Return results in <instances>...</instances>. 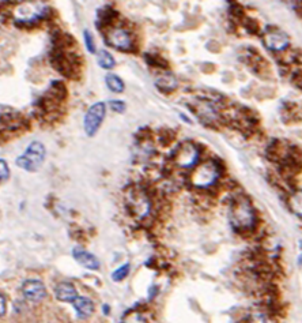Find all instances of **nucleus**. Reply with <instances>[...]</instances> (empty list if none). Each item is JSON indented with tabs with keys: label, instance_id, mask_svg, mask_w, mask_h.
<instances>
[{
	"label": "nucleus",
	"instance_id": "9",
	"mask_svg": "<svg viewBox=\"0 0 302 323\" xmlns=\"http://www.w3.org/2000/svg\"><path fill=\"white\" fill-rule=\"evenodd\" d=\"M22 292L23 296L26 297L29 301H33V303L41 301L46 296L45 285L44 283H41L40 280H27V281H25Z\"/></svg>",
	"mask_w": 302,
	"mask_h": 323
},
{
	"label": "nucleus",
	"instance_id": "14",
	"mask_svg": "<svg viewBox=\"0 0 302 323\" xmlns=\"http://www.w3.org/2000/svg\"><path fill=\"white\" fill-rule=\"evenodd\" d=\"M156 86L161 91L168 93V91H172V90L177 89L178 82L172 74H165V75H161L160 78L157 79Z\"/></svg>",
	"mask_w": 302,
	"mask_h": 323
},
{
	"label": "nucleus",
	"instance_id": "2",
	"mask_svg": "<svg viewBox=\"0 0 302 323\" xmlns=\"http://www.w3.org/2000/svg\"><path fill=\"white\" fill-rule=\"evenodd\" d=\"M45 146L38 141H34L31 142L29 146H27L26 152L23 153L22 156H19L17 158L15 164L22 168L27 172L36 171L37 168L44 162L45 160Z\"/></svg>",
	"mask_w": 302,
	"mask_h": 323
},
{
	"label": "nucleus",
	"instance_id": "11",
	"mask_svg": "<svg viewBox=\"0 0 302 323\" xmlns=\"http://www.w3.org/2000/svg\"><path fill=\"white\" fill-rule=\"evenodd\" d=\"M55 295L59 301L64 303H74L78 299V292L75 287L70 283H60L55 288Z\"/></svg>",
	"mask_w": 302,
	"mask_h": 323
},
{
	"label": "nucleus",
	"instance_id": "18",
	"mask_svg": "<svg viewBox=\"0 0 302 323\" xmlns=\"http://www.w3.org/2000/svg\"><path fill=\"white\" fill-rule=\"evenodd\" d=\"M123 323H148L147 319L144 318V315L142 312H139L136 310L128 311L123 318Z\"/></svg>",
	"mask_w": 302,
	"mask_h": 323
},
{
	"label": "nucleus",
	"instance_id": "22",
	"mask_svg": "<svg viewBox=\"0 0 302 323\" xmlns=\"http://www.w3.org/2000/svg\"><path fill=\"white\" fill-rule=\"evenodd\" d=\"M10 177V168L5 160H0V183Z\"/></svg>",
	"mask_w": 302,
	"mask_h": 323
},
{
	"label": "nucleus",
	"instance_id": "1",
	"mask_svg": "<svg viewBox=\"0 0 302 323\" xmlns=\"http://www.w3.org/2000/svg\"><path fill=\"white\" fill-rule=\"evenodd\" d=\"M230 222L237 230H246L255 225L254 209L245 198L236 199L231 205Z\"/></svg>",
	"mask_w": 302,
	"mask_h": 323
},
{
	"label": "nucleus",
	"instance_id": "4",
	"mask_svg": "<svg viewBox=\"0 0 302 323\" xmlns=\"http://www.w3.org/2000/svg\"><path fill=\"white\" fill-rule=\"evenodd\" d=\"M105 113H107V105L104 103H95L87 109L85 115V120H83V127H85V132L89 136L95 135L99 127L103 124L104 119H105Z\"/></svg>",
	"mask_w": 302,
	"mask_h": 323
},
{
	"label": "nucleus",
	"instance_id": "21",
	"mask_svg": "<svg viewBox=\"0 0 302 323\" xmlns=\"http://www.w3.org/2000/svg\"><path fill=\"white\" fill-rule=\"evenodd\" d=\"M83 36H85V44H86V48L89 51L90 54H94L95 52V44H94V38H93V34L89 32V30H85L83 33Z\"/></svg>",
	"mask_w": 302,
	"mask_h": 323
},
{
	"label": "nucleus",
	"instance_id": "5",
	"mask_svg": "<svg viewBox=\"0 0 302 323\" xmlns=\"http://www.w3.org/2000/svg\"><path fill=\"white\" fill-rule=\"evenodd\" d=\"M107 42L116 50L129 51L132 47V37L127 29L121 26L111 27L107 33Z\"/></svg>",
	"mask_w": 302,
	"mask_h": 323
},
{
	"label": "nucleus",
	"instance_id": "12",
	"mask_svg": "<svg viewBox=\"0 0 302 323\" xmlns=\"http://www.w3.org/2000/svg\"><path fill=\"white\" fill-rule=\"evenodd\" d=\"M74 258L75 260L82 265L83 267L86 269H90V270H98L99 269V260L93 255V254H90L87 252L86 250H82V248H74Z\"/></svg>",
	"mask_w": 302,
	"mask_h": 323
},
{
	"label": "nucleus",
	"instance_id": "15",
	"mask_svg": "<svg viewBox=\"0 0 302 323\" xmlns=\"http://www.w3.org/2000/svg\"><path fill=\"white\" fill-rule=\"evenodd\" d=\"M105 82L109 90H112L113 93H123L124 91V82L120 76H117L116 74H108L105 76Z\"/></svg>",
	"mask_w": 302,
	"mask_h": 323
},
{
	"label": "nucleus",
	"instance_id": "13",
	"mask_svg": "<svg viewBox=\"0 0 302 323\" xmlns=\"http://www.w3.org/2000/svg\"><path fill=\"white\" fill-rule=\"evenodd\" d=\"M72 304H74V308L79 318H89L94 312V303L87 297L78 296V299Z\"/></svg>",
	"mask_w": 302,
	"mask_h": 323
},
{
	"label": "nucleus",
	"instance_id": "24",
	"mask_svg": "<svg viewBox=\"0 0 302 323\" xmlns=\"http://www.w3.org/2000/svg\"><path fill=\"white\" fill-rule=\"evenodd\" d=\"M6 310H7V303H6L5 296L0 293V316H3L6 314Z\"/></svg>",
	"mask_w": 302,
	"mask_h": 323
},
{
	"label": "nucleus",
	"instance_id": "10",
	"mask_svg": "<svg viewBox=\"0 0 302 323\" xmlns=\"http://www.w3.org/2000/svg\"><path fill=\"white\" fill-rule=\"evenodd\" d=\"M189 108L195 112L196 116L199 117V120L206 123V124H211L217 120V111H215L213 104L209 103V101H196V103L191 104Z\"/></svg>",
	"mask_w": 302,
	"mask_h": 323
},
{
	"label": "nucleus",
	"instance_id": "17",
	"mask_svg": "<svg viewBox=\"0 0 302 323\" xmlns=\"http://www.w3.org/2000/svg\"><path fill=\"white\" fill-rule=\"evenodd\" d=\"M289 206L294 214L302 217V190L295 191V193L290 197Z\"/></svg>",
	"mask_w": 302,
	"mask_h": 323
},
{
	"label": "nucleus",
	"instance_id": "3",
	"mask_svg": "<svg viewBox=\"0 0 302 323\" xmlns=\"http://www.w3.org/2000/svg\"><path fill=\"white\" fill-rule=\"evenodd\" d=\"M219 177V172L213 161L203 162L202 165L195 168L191 175V183L197 189H207L211 187Z\"/></svg>",
	"mask_w": 302,
	"mask_h": 323
},
{
	"label": "nucleus",
	"instance_id": "6",
	"mask_svg": "<svg viewBox=\"0 0 302 323\" xmlns=\"http://www.w3.org/2000/svg\"><path fill=\"white\" fill-rule=\"evenodd\" d=\"M128 207L131 213L138 218H143L148 214L150 211V201L148 198L144 195V193L139 191V190H132L128 194Z\"/></svg>",
	"mask_w": 302,
	"mask_h": 323
},
{
	"label": "nucleus",
	"instance_id": "20",
	"mask_svg": "<svg viewBox=\"0 0 302 323\" xmlns=\"http://www.w3.org/2000/svg\"><path fill=\"white\" fill-rule=\"evenodd\" d=\"M129 263H125V265L120 266L119 269H116L113 273H112V280L116 281V283H119V281H123V280L127 277L129 274Z\"/></svg>",
	"mask_w": 302,
	"mask_h": 323
},
{
	"label": "nucleus",
	"instance_id": "19",
	"mask_svg": "<svg viewBox=\"0 0 302 323\" xmlns=\"http://www.w3.org/2000/svg\"><path fill=\"white\" fill-rule=\"evenodd\" d=\"M241 323H267L266 316L259 311H249Z\"/></svg>",
	"mask_w": 302,
	"mask_h": 323
},
{
	"label": "nucleus",
	"instance_id": "23",
	"mask_svg": "<svg viewBox=\"0 0 302 323\" xmlns=\"http://www.w3.org/2000/svg\"><path fill=\"white\" fill-rule=\"evenodd\" d=\"M109 105H111L112 111H115V112H117V113H123L125 111L124 101L113 100V101H111V103H109Z\"/></svg>",
	"mask_w": 302,
	"mask_h": 323
},
{
	"label": "nucleus",
	"instance_id": "7",
	"mask_svg": "<svg viewBox=\"0 0 302 323\" xmlns=\"http://www.w3.org/2000/svg\"><path fill=\"white\" fill-rule=\"evenodd\" d=\"M199 160V150L193 144L185 142L177 149L174 154V161L181 168H192Z\"/></svg>",
	"mask_w": 302,
	"mask_h": 323
},
{
	"label": "nucleus",
	"instance_id": "16",
	"mask_svg": "<svg viewBox=\"0 0 302 323\" xmlns=\"http://www.w3.org/2000/svg\"><path fill=\"white\" fill-rule=\"evenodd\" d=\"M97 62L98 64H99V67L105 68V70H112V68L115 67V64H116L113 56H112V55L105 50L98 51Z\"/></svg>",
	"mask_w": 302,
	"mask_h": 323
},
{
	"label": "nucleus",
	"instance_id": "8",
	"mask_svg": "<svg viewBox=\"0 0 302 323\" xmlns=\"http://www.w3.org/2000/svg\"><path fill=\"white\" fill-rule=\"evenodd\" d=\"M264 44L268 50L280 52V51H284L289 47L290 38L286 33L279 30V29H271L264 36Z\"/></svg>",
	"mask_w": 302,
	"mask_h": 323
}]
</instances>
